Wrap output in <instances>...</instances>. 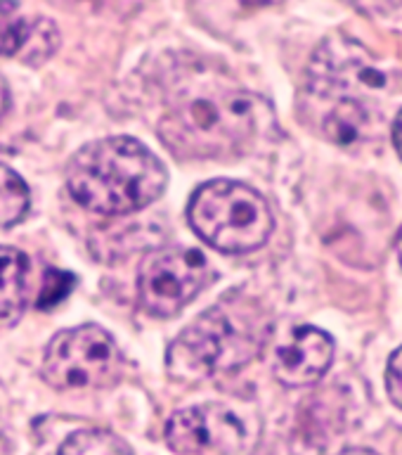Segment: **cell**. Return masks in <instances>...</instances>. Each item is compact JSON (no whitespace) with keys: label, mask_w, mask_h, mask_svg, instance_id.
Returning a JSON list of instances; mask_svg holds the SVG:
<instances>
[{"label":"cell","mask_w":402,"mask_h":455,"mask_svg":"<svg viewBox=\"0 0 402 455\" xmlns=\"http://www.w3.org/2000/svg\"><path fill=\"white\" fill-rule=\"evenodd\" d=\"M121 370L116 341L98 325L55 334L45 351L43 375L57 389H85L114 382Z\"/></svg>","instance_id":"cell-5"},{"label":"cell","mask_w":402,"mask_h":455,"mask_svg":"<svg viewBox=\"0 0 402 455\" xmlns=\"http://www.w3.org/2000/svg\"><path fill=\"white\" fill-rule=\"evenodd\" d=\"M57 31L45 17H27L20 5L0 3V55L45 57L55 50Z\"/></svg>","instance_id":"cell-9"},{"label":"cell","mask_w":402,"mask_h":455,"mask_svg":"<svg viewBox=\"0 0 402 455\" xmlns=\"http://www.w3.org/2000/svg\"><path fill=\"white\" fill-rule=\"evenodd\" d=\"M268 337V320L251 301L223 299L204 311L169 347L166 365L176 379L197 382L248 363Z\"/></svg>","instance_id":"cell-3"},{"label":"cell","mask_w":402,"mask_h":455,"mask_svg":"<svg viewBox=\"0 0 402 455\" xmlns=\"http://www.w3.org/2000/svg\"><path fill=\"white\" fill-rule=\"evenodd\" d=\"M59 455H133L128 443L119 436L99 429H88V432L71 434L64 441Z\"/></svg>","instance_id":"cell-12"},{"label":"cell","mask_w":402,"mask_h":455,"mask_svg":"<svg viewBox=\"0 0 402 455\" xmlns=\"http://www.w3.org/2000/svg\"><path fill=\"white\" fill-rule=\"evenodd\" d=\"M194 233L218 251L244 254L268 242L275 219L261 192L237 180H211L194 192L187 209Z\"/></svg>","instance_id":"cell-4"},{"label":"cell","mask_w":402,"mask_h":455,"mask_svg":"<svg viewBox=\"0 0 402 455\" xmlns=\"http://www.w3.org/2000/svg\"><path fill=\"white\" fill-rule=\"evenodd\" d=\"M386 389L390 401L402 408V347L390 355L389 368H386Z\"/></svg>","instance_id":"cell-14"},{"label":"cell","mask_w":402,"mask_h":455,"mask_svg":"<svg viewBox=\"0 0 402 455\" xmlns=\"http://www.w3.org/2000/svg\"><path fill=\"white\" fill-rule=\"evenodd\" d=\"M393 145H396L398 155L402 156V112L396 116V124H393Z\"/></svg>","instance_id":"cell-15"},{"label":"cell","mask_w":402,"mask_h":455,"mask_svg":"<svg viewBox=\"0 0 402 455\" xmlns=\"http://www.w3.org/2000/svg\"><path fill=\"white\" fill-rule=\"evenodd\" d=\"M398 256H400V263H402V228H400V235H398Z\"/></svg>","instance_id":"cell-17"},{"label":"cell","mask_w":402,"mask_h":455,"mask_svg":"<svg viewBox=\"0 0 402 455\" xmlns=\"http://www.w3.org/2000/svg\"><path fill=\"white\" fill-rule=\"evenodd\" d=\"M28 209V188L10 166L0 164V228L14 226Z\"/></svg>","instance_id":"cell-11"},{"label":"cell","mask_w":402,"mask_h":455,"mask_svg":"<svg viewBox=\"0 0 402 455\" xmlns=\"http://www.w3.org/2000/svg\"><path fill=\"white\" fill-rule=\"evenodd\" d=\"M339 455H376L374 451H367V448H348V451H343V453Z\"/></svg>","instance_id":"cell-16"},{"label":"cell","mask_w":402,"mask_h":455,"mask_svg":"<svg viewBox=\"0 0 402 455\" xmlns=\"http://www.w3.org/2000/svg\"><path fill=\"white\" fill-rule=\"evenodd\" d=\"M334 358V339L325 330L296 327L277 347L275 375L287 387H311L325 377Z\"/></svg>","instance_id":"cell-8"},{"label":"cell","mask_w":402,"mask_h":455,"mask_svg":"<svg viewBox=\"0 0 402 455\" xmlns=\"http://www.w3.org/2000/svg\"><path fill=\"white\" fill-rule=\"evenodd\" d=\"M27 256L12 247H0V318H14L24 308Z\"/></svg>","instance_id":"cell-10"},{"label":"cell","mask_w":402,"mask_h":455,"mask_svg":"<svg viewBox=\"0 0 402 455\" xmlns=\"http://www.w3.org/2000/svg\"><path fill=\"white\" fill-rule=\"evenodd\" d=\"M213 280L206 256L197 249L163 247L142 261L138 291L152 315H176Z\"/></svg>","instance_id":"cell-6"},{"label":"cell","mask_w":402,"mask_h":455,"mask_svg":"<svg viewBox=\"0 0 402 455\" xmlns=\"http://www.w3.org/2000/svg\"><path fill=\"white\" fill-rule=\"evenodd\" d=\"M256 128L251 92L206 64L176 71L163 91L159 135L185 159H220L240 152Z\"/></svg>","instance_id":"cell-1"},{"label":"cell","mask_w":402,"mask_h":455,"mask_svg":"<svg viewBox=\"0 0 402 455\" xmlns=\"http://www.w3.org/2000/svg\"><path fill=\"white\" fill-rule=\"evenodd\" d=\"M71 287H74V275L62 273V270H48L41 297H38V306L41 308H52L69 294Z\"/></svg>","instance_id":"cell-13"},{"label":"cell","mask_w":402,"mask_h":455,"mask_svg":"<svg viewBox=\"0 0 402 455\" xmlns=\"http://www.w3.org/2000/svg\"><path fill=\"white\" fill-rule=\"evenodd\" d=\"M166 441L177 455H237L247 429L223 403H204L176 412L166 425Z\"/></svg>","instance_id":"cell-7"},{"label":"cell","mask_w":402,"mask_h":455,"mask_svg":"<svg viewBox=\"0 0 402 455\" xmlns=\"http://www.w3.org/2000/svg\"><path fill=\"white\" fill-rule=\"evenodd\" d=\"M166 180L162 159L126 135L85 145L67 171L71 197L102 216L140 212L162 197Z\"/></svg>","instance_id":"cell-2"}]
</instances>
